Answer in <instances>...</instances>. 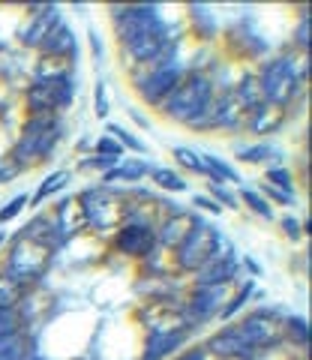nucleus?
Wrapping results in <instances>:
<instances>
[{
	"label": "nucleus",
	"mask_w": 312,
	"mask_h": 360,
	"mask_svg": "<svg viewBox=\"0 0 312 360\" xmlns=\"http://www.w3.org/2000/svg\"><path fill=\"white\" fill-rule=\"evenodd\" d=\"M214 99V84L204 75H186L177 82V87L162 99V111L181 123H193L207 111Z\"/></svg>",
	"instance_id": "f257e3e1"
},
{
	"label": "nucleus",
	"mask_w": 312,
	"mask_h": 360,
	"mask_svg": "<svg viewBox=\"0 0 312 360\" xmlns=\"http://www.w3.org/2000/svg\"><path fill=\"white\" fill-rule=\"evenodd\" d=\"M54 141H58V127H54V117L51 115H33L27 120L25 135H21L15 153H13V162L18 168H27L33 162H39L42 156H48Z\"/></svg>",
	"instance_id": "f03ea898"
},
{
	"label": "nucleus",
	"mask_w": 312,
	"mask_h": 360,
	"mask_svg": "<svg viewBox=\"0 0 312 360\" xmlns=\"http://www.w3.org/2000/svg\"><path fill=\"white\" fill-rule=\"evenodd\" d=\"M259 87H261V96L267 99V105L282 108V105L292 103V96H294V90H297V72H294L292 60L276 58V60L267 63L264 70H261Z\"/></svg>",
	"instance_id": "7ed1b4c3"
},
{
	"label": "nucleus",
	"mask_w": 312,
	"mask_h": 360,
	"mask_svg": "<svg viewBox=\"0 0 312 360\" xmlns=\"http://www.w3.org/2000/svg\"><path fill=\"white\" fill-rule=\"evenodd\" d=\"M115 30L120 42L129 45L132 39L148 37V33H162L165 27L153 6H120L115 9Z\"/></svg>",
	"instance_id": "20e7f679"
},
{
	"label": "nucleus",
	"mask_w": 312,
	"mask_h": 360,
	"mask_svg": "<svg viewBox=\"0 0 312 360\" xmlns=\"http://www.w3.org/2000/svg\"><path fill=\"white\" fill-rule=\"evenodd\" d=\"M214 243H216V231L204 222H195L193 231L186 234V240L177 246V264H181L183 270L204 267L210 252H214Z\"/></svg>",
	"instance_id": "39448f33"
},
{
	"label": "nucleus",
	"mask_w": 312,
	"mask_h": 360,
	"mask_svg": "<svg viewBox=\"0 0 312 360\" xmlns=\"http://www.w3.org/2000/svg\"><path fill=\"white\" fill-rule=\"evenodd\" d=\"M72 99V82L70 78H42L30 87L27 105L33 108V115H51L54 108L66 105Z\"/></svg>",
	"instance_id": "423d86ee"
},
{
	"label": "nucleus",
	"mask_w": 312,
	"mask_h": 360,
	"mask_svg": "<svg viewBox=\"0 0 312 360\" xmlns=\"http://www.w3.org/2000/svg\"><path fill=\"white\" fill-rule=\"evenodd\" d=\"M240 333V340L247 342V348L255 354V352H261V348H271L282 340V324H276L267 312H255L249 315V319H243L240 324H234Z\"/></svg>",
	"instance_id": "0eeeda50"
},
{
	"label": "nucleus",
	"mask_w": 312,
	"mask_h": 360,
	"mask_svg": "<svg viewBox=\"0 0 312 360\" xmlns=\"http://www.w3.org/2000/svg\"><path fill=\"white\" fill-rule=\"evenodd\" d=\"M78 205L84 210V222H91L96 231H105L111 225H117V217H120V205L117 198L105 193V189H91L78 198Z\"/></svg>",
	"instance_id": "6e6552de"
},
{
	"label": "nucleus",
	"mask_w": 312,
	"mask_h": 360,
	"mask_svg": "<svg viewBox=\"0 0 312 360\" xmlns=\"http://www.w3.org/2000/svg\"><path fill=\"white\" fill-rule=\"evenodd\" d=\"M181 78H183L181 66L169 63V66H160V70H156L150 78H144V82L138 84V90H141V96L148 99V103H162V99L177 87Z\"/></svg>",
	"instance_id": "1a4fd4ad"
},
{
	"label": "nucleus",
	"mask_w": 312,
	"mask_h": 360,
	"mask_svg": "<svg viewBox=\"0 0 312 360\" xmlns=\"http://www.w3.org/2000/svg\"><path fill=\"white\" fill-rule=\"evenodd\" d=\"M153 225H124L117 234V250L126 255H144L153 250Z\"/></svg>",
	"instance_id": "9d476101"
},
{
	"label": "nucleus",
	"mask_w": 312,
	"mask_h": 360,
	"mask_svg": "<svg viewBox=\"0 0 312 360\" xmlns=\"http://www.w3.org/2000/svg\"><path fill=\"white\" fill-rule=\"evenodd\" d=\"M207 352H214L216 357H249L252 352L247 348V342L240 340V333L238 328H226V330H219L214 340L207 342Z\"/></svg>",
	"instance_id": "9b49d317"
},
{
	"label": "nucleus",
	"mask_w": 312,
	"mask_h": 360,
	"mask_svg": "<svg viewBox=\"0 0 312 360\" xmlns=\"http://www.w3.org/2000/svg\"><path fill=\"white\" fill-rule=\"evenodd\" d=\"M231 276H238V258L228 255L222 262H207L198 274V285H226Z\"/></svg>",
	"instance_id": "f8f14e48"
},
{
	"label": "nucleus",
	"mask_w": 312,
	"mask_h": 360,
	"mask_svg": "<svg viewBox=\"0 0 312 360\" xmlns=\"http://www.w3.org/2000/svg\"><path fill=\"white\" fill-rule=\"evenodd\" d=\"M162 42H165V30L162 33H148V37H138V39H132L129 45H124V49H126V54L136 63H148L153 58H160Z\"/></svg>",
	"instance_id": "ddd939ff"
},
{
	"label": "nucleus",
	"mask_w": 312,
	"mask_h": 360,
	"mask_svg": "<svg viewBox=\"0 0 312 360\" xmlns=\"http://www.w3.org/2000/svg\"><path fill=\"white\" fill-rule=\"evenodd\" d=\"M219 300H222V285H198V291L189 300V309H193L195 319H207L219 309Z\"/></svg>",
	"instance_id": "4468645a"
},
{
	"label": "nucleus",
	"mask_w": 312,
	"mask_h": 360,
	"mask_svg": "<svg viewBox=\"0 0 312 360\" xmlns=\"http://www.w3.org/2000/svg\"><path fill=\"white\" fill-rule=\"evenodd\" d=\"M285 120V111L282 108H276V105H267L261 103L259 108H252V117H249V129L252 132H273V129H280V123Z\"/></svg>",
	"instance_id": "2eb2a0df"
},
{
	"label": "nucleus",
	"mask_w": 312,
	"mask_h": 360,
	"mask_svg": "<svg viewBox=\"0 0 312 360\" xmlns=\"http://www.w3.org/2000/svg\"><path fill=\"white\" fill-rule=\"evenodd\" d=\"M60 21L58 15V6H48L46 13H37V18H33V25L25 30V45H42V39L51 33V27Z\"/></svg>",
	"instance_id": "dca6fc26"
},
{
	"label": "nucleus",
	"mask_w": 312,
	"mask_h": 360,
	"mask_svg": "<svg viewBox=\"0 0 312 360\" xmlns=\"http://www.w3.org/2000/svg\"><path fill=\"white\" fill-rule=\"evenodd\" d=\"M189 225H195V219H189L186 213H174V217L165 219L160 240H162L165 246H181V243L186 240V234L193 231V229H189Z\"/></svg>",
	"instance_id": "f3484780"
},
{
	"label": "nucleus",
	"mask_w": 312,
	"mask_h": 360,
	"mask_svg": "<svg viewBox=\"0 0 312 360\" xmlns=\"http://www.w3.org/2000/svg\"><path fill=\"white\" fill-rule=\"evenodd\" d=\"M183 342V333H162V330H153L150 340H148V352H144V360H162L169 352H174L177 345Z\"/></svg>",
	"instance_id": "a211bd4d"
},
{
	"label": "nucleus",
	"mask_w": 312,
	"mask_h": 360,
	"mask_svg": "<svg viewBox=\"0 0 312 360\" xmlns=\"http://www.w3.org/2000/svg\"><path fill=\"white\" fill-rule=\"evenodd\" d=\"M39 49L46 51V54H70V51H72V33L66 30V27L60 25V21H58V25L51 27L48 37L42 39Z\"/></svg>",
	"instance_id": "6ab92c4d"
},
{
	"label": "nucleus",
	"mask_w": 312,
	"mask_h": 360,
	"mask_svg": "<svg viewBox=\"0 0 312 360\" xmlns=\"http://www.w3.org/2000/svg\"><path fill=\"white\" fill-rule=\"evenodd\" d=\"M30 357V342L21 333L0 336V360H27Z\"/></svg>",
	"instance_id": "aec40b11"
},
{
	"label": "nucleus",
	"mask_w": 312,
	"mask_h": 360,
	"mask_svg": "<svg viewBox=\"0 0 312 360\" xmlns=\"http://www.w3.org/2000/svg\"><path fill=\"white\" fill-rule=\"evenodd\" d=\"M58 219H60V231L63 234H72V231H78V229H84V210H82V205L78 201H63L60 205V210H58Z\"/></svg>",
	"instance_id": "412c9836"
},
{
	"label": "nucleus",
	"mask_w": 312,
	"mask_h": 360,
	"mask_svg": "<svg viewBox=\"0 0 312 360\" xmlns=\"http://www.w3.org/2000/svg\"><path fill=\"white\" fill-rule=\"evenodd\" d=\"M234 96H238L240 99V105H247L249 111L252 108H259L261 105V87H259V82H255V78H247V82H243L240 84V90H238V94H234Z\"/></svg>",
	"instance_id": "4be33fe9"
},
{
	"label": "nucleus",
	"mask_w": 312,
	"mask_h": 360,
	"mask_svg": "<svg viewBox=\"0 0 312 360\" xmlns=\"http://www.w3.org/2000/svg\"><path fill=\"white\" fill-rule=\"evenodd\" d=\"M144 174H148V165L138 160V162H126V165L111 168V172L105 174V180H141Z\"/></svg>",
	"instance_id": "5701e85b"
},
{
	"label": "nucleus",
	"mask_w": 312,
	"mask_h": 360,
	"mask_svg": "<svg viewBox=\"0 0 312 360\" xmlns=\"http://www.w3.org/2000/svg\"><path fill=\"white\" fill-rule=\"evenodd\" d=\"M156 184L162 189H171V193H186V180H181V174L169 172V168H160V172H153Z\"/></svg>",
	"instance_id": "b1692460"
},
{
	"label": "nucleus",
	"mask_w": 312,
	"mask_h": 360,
	"mask_svg": "<svg viewBox=\"0 0 312 360\" xmlns=\"http://www.w3.org/2000/svg\"><path fill=\"white\" fill-rule=\"evenodd\" d=\"M63 186H66V172H58V174H51V177L46 180V184L39 186V193L33 195V205H39V201H46L48 195H54V193H58V189H63Z\"/></svg>",
	"instance_id": "393cba45"
},
{
	"label": "nucleus",
	"mask_w": 312,
	"mask_h": 360,
	"mask_svg": "<svg viewBox=\"0 0 312 360\" xmlns=\"http://www.w3.org/2000/svg\"><path fill=\"white\" fill-rule=\"evenodd\" d=\"M18 295H21V288L15 283H9V279L0 274V309H15Z\"/></svg>",
	"instance_id": "a878e982"
},
{
	"label": "nucleus",
	"mask_w": 312,
	"mask_h": 360,
	"mask_svg": "<svg viewBox=\"0 0 312 360\" xmlns=\"http://www.w3.org/2000/svg\"><path fill=\"white\" fill-rule=\"evenodd\" d=\"M204 160V172H210L214 174V180H240L238 174L231 172V168L226 165V162H219V160H214V156H202ZM214 180H210V184H214Z\"/></svg>",
	"instance_id": "bb28decb"
},
{
	"label": "nucleus",
	"mask_w": 312,
	"mask_h": 360,
	"mask_svg": "<svg viewBox=\"0 0 312 360\" xmlns=\"http://www.w3.org/2000/svg\"><path fill=\"white\" fill-rule=\"evenodd\" d=\"M282 333L292 336L297 345H306V342H309V324H306L304 319H288L285 328H282Z\"/></svg>",
	"instance_id": "cd10ccee"
},
{
	"label": "nucleus",
	"mask_w": 312,
	"mask_h": 360,
	"mask_svg": "<svg viewBox=\"0 0 312 360\" xmlns=\"http://www.w3.org/2000/svg\"><path fill=\"white\" fill-rule=\"evenodd\" d=\"M174 156H177V162L186 165V168H193V172H204L202 153H195V150H189V148H174Z\"/></svg>",
	"instance_id": "c85d7f7f"
},
{
	"label": "nucleus",
	"mask_w": 312,
	"mask_h": 360,
	"mask_svg": "<svg viewBox=\"0 0 312 360\" xmlns=\"http://www.w3.org/2000/svg\"><path fill=\"white\" fill-rule=\"evenodd\" d=\"M21 328V319L15 309H0V336H9V333H18Z\"/></svg>",
	"instance_id": "c756f323"
},
{
	"label": "nucleus",
	"mask_w": 312,
	"mask_h": 360,
	"mask_svg": "<svg viewBox=\"0 0 312 360\" xmlns=\"http://www.w3.org/2000/svg\"><path fill=\"white\" fill-rule=\"evenodd\" d=\"M27 205H30V198H27V195H15V198L9 201L6 207H4V210H0V222H9V219H15L18 213L25 210Z\"/></svg>",
	"instance_id": "7c9ffc66"
},
{
	"label": "nucleus",
	"mask_w": 312,
	"mask_h": 360,
	"mask_svg": "<svg viewBox=\"0 0 312 360\" xmlns=\"http://www.w3.org/2000/svg\"><path fill=\"white\" fill-rule=\"evenodd\" d=\"M243 201H247V205L255 210V213H261L264 219H271L273 217V210H271V205H267V201L259 195V193H252V189H247V193H243Z\"/></svg>",
	"instance_id": "2f4dec72"
},
{
	"label": "nucleus",
	"mask_w": 312,
	"mask_h": 360,
	"mask_svg": "<svg viewBox=\"0 0 312 360\" xmlns=\"http://www.w3.org/2000/svg\"><path fill=\"white\" fill-rule=\"evenodd\" d=\"M267 180L276 186H282L285 195H292V174H288L285 168H271V172H267Z\"/></svg>",
	"instance_id": "473e14b6"
},
{
	"label": "nucleus",
	"mask_w": 312,
	"mask_h": 360,
	"mask_svg": "<svg viewBox=\"0 0 312 360\" xmlns=\"http://www.w3.org/2000/svg\"><path fill=\"white\" fill-rule=\"evenodd\" d=\"M108 132H111V135H115V141H117V144H120V141H124V144H126V148H129V150H144V144H141L138 139H132V135H129L126 129H120V127H115V123H111V127H108Z\"/></svg>",
	"instance_id": "72a5a7b5"
},
{
	"label": "nucleus",
	"mask_w": 312,
	"mask_h": 360,
	"mask_svg": "<svg viewBox=\"0 0 312 360\" xmlns=\"http://www.w3.org/2000/svg\"><path fill=\"white\" fill-rule=\"evenodd\" d=\"M249 295H252V285H243V291H240V295H238V297H234V300L228 303V307H226V309H222V319H231V315H234V312H238V309L243 307V303H247V297H249Z\"/></svg>",
	"instance_id": "f704fd0d"
},
{
	"label": "nucleus",
	"mask_w": 312,
	"mask_h": 360,
	"mask_svg": "<svg viewBox=\"0 0 312 360\" xmlns=\"http://www.w3.org/2000/svg\"><path fill=\"white\" fill-rule=\"evenodd\" d=\"M96 150L103 153V156H115V160H120L124 156V148L115 141V139H103V141H96Z\"/></svg>",
	"instance_id": "c9c22d12"
},
{
	"label": "nucleus",
	"mask_w": 312,
	"mask_h": 360,
	"mask_svg": "<svg viewBox=\"0 0 312 360\" xmlns=\"http://www.w3.org/2000/svg\"><path fill=\"white\" fill-rule=\"evenodd\" d=\"M273 150L267 148V144H259V148H249V150H243L240 153V160H247V162H261V160H267Z\"/></svg>",
	"instance_id": "e433bc0d"
},
{
	"label": "nucleus",
	"mask_w": 312,
	"mask_h": 360,
	"mask_svg": "<svg viewBox=\"0 0 312 360\" xmlns=\"http://www.w3.org/2000/svg\"><path fill=\"white\" fill-rule=\"evenodd\" d=\"M210 193H214V201H222V205H228V207H238L234 205V195L228 193V189H222L219 184H210Z\"/></svg>",
	"instance_id": "4c0bfd02"
},
{
	"label": "nucleus",
	"mask_w": 312,
	"mask_h": 360,
	"mask_svg": "<svg viewBox=\"0 0 312 360\" xmlns=\"http://www.w3.org/2000/svg\"><path fill=\"white\" fill-rule=\"evenodd\" d=\"M282 231H285L292 240H297V238H300V222H297L294 217H285V219H282Z\"/></svg>",
	"instance_id": "58836bf2"
},
{
	"label": "nucleus",
	"mask_w": 312,
	"mask_h": 360,
	"mask_svg": "<svg viewBox=\"0 0 312 360\" xmlns=\"http://www.w3.org/2000/svg\"><path fill=\"white\" fill-rule=\"evenodd\" d=\"M96 115L105 117L108 115V103H105V87H96Z\"/></svg>",
	"instance_id": "ea45409f"
},
{
	"label": "nucleus",
	"mask_w": 312,
	"mask_h": 360,
	"mask_svg": "<svg viewBox=\"0 0 312 360\" xmlns=\"http://www.w3.org/2000/svg\"><path fill=\"white\" fill-rule=\"evenodd\" d=\"M309 30H312V27H309V18L304 15V18H300V27H297V42H300V45L309 42Z\"/></svg>",
	"instance_id": "a19ab883"
},
{
	"label": "nucleus",
	"mask_w": 312,
	"mask_h": 360,
	"mask_svg": "<svg viewBox=\"0 0 312 360\" xmlns=\"http://www.w3.org/2000/svg\"><path fill=\"white\" fill-rule=\"evenodd\" d=\"M195 205H202L204 210H214V213H219V210H222V205H216L214 198H204V195H198V198H195Z\"/></svg>",
	"instance_id": "79ce46f5"
},
{
	"label": "nucleus",
	"mask_w": 312,
	"mask_h": 360,
	"mask_svg": "<svg viewBox=\"0 0 312 360\" xmlns=\"http://www.w3.org/2000/svg\"><path fill=\"white\" fill-rule=\"evenodd\" d=\"M181 360H204V352H202V348H195V352H189V354H183Z\"/></svg>",
	"instance_id": "37998d69"
},
{
	"label": "nucleus",
	"mask_w": 312,
	"mask_h": 360,
	"mask_svg": "<svg viewBox=\"0 0 312 360\" xmlns=\"http://www.w3.org/2000/svg\"><path fill=\"white\" fill-rule=\"evenodd\" d=\"M0 243H4V229H0Z\"/></svg>",
	"instance_id": "c03bdc74"
},
{
	"label": "nucleus",
	"mask_w": 312,
	"mask_h": 360,
	"mask_svg": "<svg viewBox=\"0 0 312 360\" xmlns=\"http://www.w3.org/2000/svg\"><path fill=\"white\" fill-rule=\"evenodd\" d=\"M27 360H42V357H27Z\"/></svg>",
	"instance_id": "a18cd8bd"
}]
</instances>
